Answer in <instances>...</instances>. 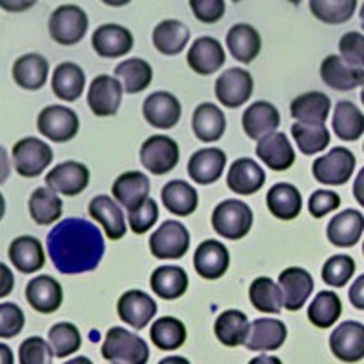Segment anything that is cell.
<instances>
[{"label": "cell", "mask_w": 364, "mask_h": 364, "mask_svg": "<svg viewBox=\"0 0 364 364\" xmlns=\"http://www.w3.org/2000/svg\"><path fill=\"white\" fill-rule=\"evenodd\" d=\"M84 86H86V75L79 64L63 63L55 68L51 77V90L55 97L66 102H73L82 95Z\"/></svg>", "instance_id": "36"}, {"label": "cell", "mask_w": 364, "mask_h": 364, "mask_svg": "<svg viewBox=\"0 0 364 364\" xmlns=\"http://www.w3.org/2000/svg\"><path fill=\"white\" fill-rule=\"evenodd\" d=\"M115 77L126 93H141L154 80V68L142 58H128L115 66Z\"/></svg>", "instance_id": "43"}, {"label": "cell", "mask_w": 364, "mask_h": 364, "mask_svg": "<svg viewBox=\"0 0 364 364\" xmlns=\"http://www.w3.org/2000/svg\"><path fill=\"white\" fill-rule=\"evenodd\" d=\"M188 273L178 266H159L149 277V286L157 297L175 301L188 290Z\"/></svg>", "instance_id": "37"}, {"label": "cell", "mask_w": 364, "mask_h": 364, "mask_svg": "<svg viewBox=\"0 0 364 364\" xmlns=\"http://www.w3.org/2000/svg\"><path fill=\"white\" fill-rule=\"evenodd\" d=\"M87 26L90 21L82 8L75 4H63L51 13L50 35L58 44L75 46L84 38Z\"/></svg>", "instance_id": "4"}, {"label": "cell", "mask_w": 364, "mask_h": 364, "mask_svg": "<svg viewBox=\"0 0 364 364\" xmlns=\"http://www.w3.org/2000/svg\"><path fill=\"white\" fill-rule=\"evenodd\" d=\"M364 232V217L357 210H344L330 220L326 237L337 248H350L360 240Z\"/></svg>", "instance_id": "24"}, {"label": "cell", "mask_w": 364, "mask_h": 364, "mask_svg": "<svg viewBox=\"0 0 364 364\" xmlns=\"http://www.w3.org/2000/svg\"><path fill=\"white\" fill-rule=\"evenodd\" d=\"M37 128L42 136L53 142H68L77 136L80 128L79 117L66 106H48L37 119Z\"/></svg>", "instance_id": "7"}, {"label": "cell", "mask_w": 364, "mask_h": 364, "mask_svg": "<svg viewBox=\"0 0 364 364\" xmlns=\"http://www.w3.org/2000/svg\"><path fill=\"white\" fill-rule=\"evenodd\" d=\"M364 277L363 275H359L357 277V281L353 282V286L350 288V301H352L353 306L357 308V310H363L364 308V301H363V288H364Z\"/></svg>", "instance_id": "57"}, {"label": "cell", "mask_w": 364, "mask_h": 364, "mask_svg": "<svg viewBox=\"0 0 364 364\" xmlns=\"http://www.w3.org/2000/svg\"><path fill=\"white\" fill-rule=\"evenodd\" d=\"M282 290V306L290 311L301 310L314 291V277L304 268H288L279 275Z\"/></svg>", "instance_id": "15"}, {"label": "cell", "mask_w": 364, "mask_h": 364, "mask_svg": "<svg viewBox=\"0 0 364 364\" xmlns=\"http://www.w3.org/2000/svg\"><path fill=\"white\" fill-rule=\"evenodd\" d=\"M213 331L219 343H223L224 346H240L246 343V337L250 333V321L242 311L226 310L217 317Z\"/></svg>", "instance_id": "39"}, {"label": "cell", "mask_w": 364, "mask_h": 364, "mask_svg": "<svg viewBox=\"0 0 364 364\" xmlns=\"http://www.w3.org/2000/svg\"><path fill=\"white\" fill-rule=\"evenodd\" d=\"M46 184L48 188L66 195V197H77L90 184V170L80 162H63L46 175Z\"/></svg>", "instance_id": "16"}, {"label": "cell", "mask_w": 364, "mask_h": 364, "mask_svg": "<svg viewBox=\"0 0 364 364\" xmlns=\"http://www.w3.org/2000/svg\"><path fill=\"white\" fill-rule=\"evenodd\" d=\"M159 219V206L154 199H146L136 210L128 211V224L132 232L136 235H142L154 226Z\"/></svg>", "instance_id": "53"}, {"label": "cell", "mask_w": 364, "mask_h": 364, "mask_svg": "<svg viewBox=\"0 0 364 364\" xmlns=\"http://www.w3.org/2000/svg\"><path fill=\"white\" fill-rule=\"evenodd\" d=\"M29 215L38 226H50L63 217V199L51 188H37L29 197Z\"/></svg>", "instance_id": "41"}, {"label": "cell", "mask_w": 364, "mask_h": 364, "mask_svg": "<svg viewBox=\"0 0 364 364\" xmlns=\"http://www.w3.org/2000/svg\"><path fill=\"white\" fill-rule=\"evenodd\" d=\"M333 129L343 141H359L364 133L363 112L350 100H341L333 109Z\"/></svg>", "instance_id": "42"}, {"label": "cell", "mask_w": 364, "mask_h": 364, "mask_svg": "<svg viewBox=\"0 0 364 364\" xmlns=\"http://www.w3.org/2000/svg\"><path fill=\"white\" fill-rule=\"evenodd\" d=\"M100 352L108 363L115 364H144L149 359V348L144 339L119 326L109 328Z\"/></svg>", "instance_id": "2"}, {"label": "cell", "mask_w": 364, "mask_h": 364, "mask_svg": "<svg viewBox=\"0 0 364 364\" xmlns=\"http://www.w3.org/2000/svg\"><path fill=\"white\" fill-rule=\"evenodd\" d=\"M360 178H363V173L359 175V184L355 182V188H353V193H355V199L359 200V204H363V197H360Z\"/></svg>", "instance_id": "59"}, {"label": "cell", "mask_w": 364, "mask_h": 364, "mask_svg": "<svg viewBox=\"0 0 364 364\" xmlns=\"http://www.w3.org/2000/svg\"><path fill=\"white\" fill-rule=\"evenodd\" d=\"M26 324L24 311L15 302H2L0 304V337L13 339L22 331Z\"/></svg>", "instance_id": "52"}, {"label": "cell", "mask_w": 364, "mask_h": 364, "mask_svg": "<svg viewBox=\"0 0 364 364\" xmlns=\"http://www.w3.org/2000/svg\"><path fill=\"white\" fill-rule=\"evenodd\" d=\"M355 273V261L350 255H333L323 266V281L333 288H343Z\"/></svg>", "instance_id": "50"}, {"label": "cell", "mask_w": 364, "mask_h": 364, "mask_svg": "<svg viewBox=\"0 0 364 364\" xmlns=\"http://www.w3.org/2000/svg\"><path fill=\"white\" fill-rule=\"evenodd\" d=\"M226 46L239 63H253L261 53V35L253 26L235 24L226 35Z\"/></svg>", "instance_id": "35"}, {"label": "cell", "mask_w": 364, "mask_h": 364, "mask_svg": "<svg viewBox=\"0 0 364 364\" xmlns=\"http://www.w3.org/2000/svg\"><path fill=\"white\" fill-rule=\"evenodd\" d=\"M195 272L208 281H217L224 277L230 268V252L219 240H203L193 255Z\"/></svg>", "instance_id": "17"}, {"label": "cell", "mask_w": 364, "mask_h": 364, "mask_svg": "<svg viewBox=\"0 0 364 364\" xmlns=\"http://www.w3.org/2000/svg\"><path fill=\"white\" fill-rule=\"evenodd\" d=\"M142 115L154 128L171 129L181 120V102L168 91H155L142 104Z\"/></svg>", "instance_id": "13"}, {"label": "cell", "mask_w": 364, "mask_h": 364, "mask_svg": "<svg viewBox=\"0 0 364 364\" xmlns=\"http://www.w3.org/2000/svg\"><path fill=\"white\" fill-rule=\"evenodd\" d=\"M255 154L273 171L290 170L295 162V151L288 136L279 132H273L259 139Z\"/></svg>", "instance_id": "21"}, {"label": "cell", "mask_w": 364, "mask_h": 364, "mask_svg": "<svg viewBox=\"0 0 364 364\" xmlns=\"http://www.w3.org/2000/svg\"><path fill=\"white\" fill-rule=\"evenodd\" d=\"M191 128L199 141L217 142L219 139H223L224 132H226V117L215 104L203 102L193 112Z\"/></svg>", "instance_id": "30"}, {"label": "cell", "mask_w": 364, "mask_h": 364, "mask_svg": "<svg viewBox=\"0 0 364 364\" xmlns=\"http://www.w3.org/2000/svg\"><path fill=\"white\" fill-rule=\"evenodd\" d=\"M26 299L37 314H55L63 306V286L50 275H38L26 286Z\"/></svg>", "instance_id": "22"}, {"label": "cell", "mask_w": 364, "mask_h": 364, "mask_svg": "<svg viewBox=\"0 0 364 364\" xmlns=\"http://www.w3.org/2000/svg\"><path fill=\"white\" fill-rule=\"evenodd\" d=\"M91 219H95L100 226L104 228V232L108 235L109 240H120L126 235V220L124 211L120 210L119 204L108 197V195H99L90 200L87 206Z\"/></svg>", "instance_id": "25"}, {"label": "cell", "mask_w": 364, "mask_h": 364, "mask_svg": "<svg viewBox=\"0 0 364 364\" xmlns=\"http://www.w3.org/2000/svg\"><path fill=\"white\" fill-rule=\"evenodd\" d=\"M226 168V154L219 148H204L195 151L188 162V173L197 184H213Z\"/></svg>", "instance_id": "27"}, {"label": "cell", "mask_w": 364, "mask_h": 364, "mask_svg": "<svg viewBox=\"0 0 364 364\" xmlns=\"http://www.w3.org/2000/svg\"><path fill=\"white\" fill-rule=\"evenodd\" d=\"M151 255L157 259H181L190 250V232L178 220H166L149 239Z\"/></svg>", "instance_id": "8"}, {"label": "cell", "mask_w": 364, "mask_h": 364, "mask_svg": "<svg viewBox=\"0 0 364 364\" xmlns=\"http://www.w3.org/2000/svg\"><path fill=\"white\" fill-rule=\"evenodd\" d=\"M211 226L224 239L240 240L253 226L252 208L237 199L223 200L211 213Z\"/></svg>", "instance_id": "3"}, {"label": "cell", "mask_w": 364, "mask_h": 364, "mask_svg": "<svg viewBox=\"0 0 364 364\" xmlns=\"http://www.w3.org/2000/svg\"><path fill=\"white\" fill-rule=\"evenodd\" d=\"M48 255L64 275L93 272L102 261L106 242L95 224L82 217H70L48 233Z\"/></svg>", "instance_id": "1"}, {"label": "cell", "mask_w": 364, "mask_h": 364, "mask_svg": "<svg viewBox=\"0 0 364 364\" xmlns=\"http://www.w3.org/2000/svg\"><path fill=\"white\" fill-rule=\"evenodd\" d=\"M355 0H311L310 9L314 17L326 24H343L353 17Z\"/></svg>", "instance_id": "48"}, {"label": "cell", "mask_w": 364, "mask_h": 364, "mask_svg": "<svg viewBox=\"0 0 364 364\" xmlns=\"http://www.w3.org/2000/svg\"><path fill=\"white\" fill-rule=\"evenodd\" d=\"M8 255L11 264L21 273H35L46 262L44 248H42L41 240L31 235H22L11 240Z\"/></svg>", "instance_id": "34"}, {"label": "cell", "mask_w": 364, "mask_h": 364, "mask_svg": "<svg viewBox=\"0 0 364 364\" xmlns=\"http://www.w3.org/2000/svg\"><path fill=\"white\" fill-rule=\"evenodd\" d=\"M178 144L166 135H154L141 146V162L154 175H166L178 164Z\"/></svg>", "instance_id": "9"}, {"label": "cell", "mask_w": 364, "mask_h": 364, "mask_svg": "<svg viewBox=\"0 0 364 364\" xmlns=\"http://www.w3.org/2000/svg\"><path fill=\"white\" fill-rule=\"evenodd\" d=\"M122 95H124V87L120 80L113 79L109 75H99L90 84L87 104L93 115L112 117L119 112Z\"/></svg>", "instance_id": "11"}, {"label": "cell", "mask_w": 364, "mask_h": 364, "mask_svg": "<svg viewBox=\"0 0 364 364\" xmlns=\"http://www.w3.org/2000/svg\"><path fill=\"white\" fill-rule=\"evenodd\" d=\"M190 6L197 21L204 22V24L219 22L226 13V4L223 0H191Z\"/></svg>", "instance_id": "56"}, {"label": "cell", "mask_w": 364, "mask_h": 364, "mask_svg": "<svg viewBox=\"0 0 364 364\" xmlns=\"http://www.w3.org/2000/svg\"><path fill=\"white\" fill-rule=\"evenodd\" d=\"M250 301L261 314H281L282 290L269 277H257L250 284Z\"/></svg>", "instance_id": "46"}, {"label": "cell", "mask_w": 364, "mask_h": 364, "mask_svg": "<svg viewBox=\"0 0 364 364\" xmlns=\"http://www.w3.org/2000/svg\"><path fill=\"white\" fill-rule=\"evenodd\" d=\"M48 73H50V64L38 53L22 55L13 64V80L22 90H41L48 80Z\"/></svg>", "instance_id": "33"}, {"label": "cell", "mask_w": 364, "mask_h": 364, "mask_svg": "<svg viewBox=\"0 0 364 364\" xmlns=\"http://www.w3.org/2000/svg\"><path fill=\"white\" fill-rule=\"evenodd\" d=\"M331 353L343 363H357L364 357V326L357 321H344L331 331Z\"/></svg>", "instance_id": "12"}, {"label": "cell", "mask_w": 364, "mask_h": 364, "mask_svg": "<svg viewBox=\"0 0 364 364\" xmlns=\"http://www.w3.org/2000/svg\"><path fill=\"white\" fill-rule=\"evenodd\" d=\"M355 170V155L346 148H333L311 166L315 181L326 186H343Z\"/></svg>", "instance_id": "6"}, {"label": "cell", "mask_w": 364, "mask_h": 364, "mask_svg": "<svg viewBox=\"0 0 364 364\" xmlns=\"http://www.w3.org/2000/svg\"><path fill=\"white\" fill-rule=\"evenodd\" d=\"M279 124H281V113L266 100L252 104L242 115V129L253 141H259L264 135L273 133Z\"/></svg>", "instance_id": "29"}, {"label": "cell", "mask_w": 364, "mask_h": 364, "mask_svg": "<svg viewBox=\"0 0 364 364\" xmlns=\"http://www.w3.org/2000/svg\"><path fill=\"white\" fill-rule=\"evenodd\" d=\"M55 350L51 343H46L42 337H29L21 344L18 360L21 364H51Z\"/></svg>", "instance_id": "51"}, {"label": "cell", "mask_w": 364, "mask_h": 364, "mask_svg": "<svg viewBox=\"0 0 364 364\" xmlns=\"http://www.w3.org/2000/svg\"><path fill=\"white\" fill-rule=\"evenodd\" d=\"M91 46L99 57L117 58L133 50V35L128 28L119 24H104L95 29Z\"/></svg>", "instance_id": "19"}, {"label": "cell", "mask_w": 364, "mask_h": 364, "mask_svg": "<svg viewBox=\"0 0 364 364\" xmlns=\"http://www.w3.org/2000/svg\"><path fill=\"white\" fill-rule=\"evenodd\" d=\"M331 109L330 97L321 91H310L291 100L290 113L301 124H324Z\"/></svg>", "instance_id": "32"}, {"label": "cell", "mask_w": 364, "mask_h": 364, "mask_svg": "<svg viewBox=\"0 0 364 364\" xmlns=\"http://www.w3.org/2000/svg\"><path fill=\"white\" fill-rule=\"evenodd\" d=\"M149 337L159 350L171 352L186 343V326L177 317H161L149 330Z\"/></svg>", "instance_id": "45"}, {"label": "cell", "mask_w": 364, "mask_h": 364, "mask_svg": "<svg viewBox=\"0 0 364 364\" xmlns=\"http://www.w3.org/2000/svg\"><path fill=\"white\" fill-rule=\"evenodd\" d=\"M11 155L15 170L24 178H33L41 175L53 161V151L50 146L35 136H26L18 141L13 146Z\"/></svg>", "instance_id": "5"}, {"label": "cell", "mask_w": 364, "mask_h": 364, "mask_svg": "<svg viewBox=\"0 0 364 364\" xmlns=\"http://www.w3.org/2000/svg\"><path fill=\"white\" fill-rule=\"evenodd\" d=\"M288 337V328L279 318H255L250 324V336L245 346L250 352H273L284 344Z\"/></svg>", "instance_id": "18"}, {"label": "cell", "mask_w": 364, "mask_h": 364, "mask_svg": "<svg viewBox=\"0 0 364 364\" xmlns=\"http://www.w3.org/2000/svg\"><path fill=\"white\" fill-rule=\"evenodd\" d=\"M291 135L302 155L321 154L330 144V132L324 124H297L291 126Z\"/></svg>", "instance_id": "47"}, {"label": "cell", "mask_w": 364, "mask_h": 364, "mask_svg": "<svg viewBox=\"0 0 364 364\" xmlns=\"http://www.w3.org/2000/svg\"><path fill=\"white\" fill-rule=\"evenodd\" d=\"M48 337L55 350V357H60V359L79 352L80 344H82L79 328L71 323H58L51 326Z\"/></svg>", "instance_id": "49"}, {"label": "cell", "mask_w": 364, "mask_h": 364, "mask_svg": "<svg viewBox=\"0 0 364 364\" xmlns=\"http://www.w3.org/2000/svg\"><path fill=\"white\" fill-rule=\"evenodd\" d=\"M186 60L195 73L206 77L226 64V51L217 38L199 37L191 44Z\"/></svg>", "instance_id": "20"}, {"label": "cell", "mask_w": 364, "mask_h": 364, "mask_svg": "<svg viewBox=\"0 0 364 364\" xmlns=\"http://www.w3.org/2000/svg\"><path fill=\"white\" fill-rule=\"evenodd\" d=\"M343 314V301L333 291H318L308 308V318L315 328H331Z\"/></svg>", "instance_id": "44"}, {"label": "cell", "mask_w": 364, "mask_h": 364, "mask_svg": "<svg viewBox=\"0 0 364 364\" xmlns=\"http://www.w3.org/2000/svg\"><path fill=\"white\" fill-rule=\"evenodd\" d=\"M341 206V197L336 191L330 190H317L311 193L310 200H308V210H310L314 219H321V217L328 215L330 211H336Z\"/></svg>", "instance_id": "55"}, {"label": "cell", "mask_w": 364, "mask_h": 364, "mask_svg": "<svg viewBox=\"0 0 364 364\" xmlns=\"http://www.w3.org/2000/svg\"><path fill=\"white\" fill-rule=\"evenodd\" d=\"M162 204L170 213L178 217L191 215L199 206V193L184 181H170L161 191Z\"/></svg>", "instance_id": "38"}, {"label": "cell", "mask_w": 364, "mask_h": 364, "mask_svg": "<svg viewBox=\"0 0 364 364\" xmlns=\"http://www.w3.org/2000/svg\"><path fill=\"white\" fill-rule=\"evenodd\" d=\"M321 77L331 90L350 91L363 86L364 73L360 68L346 64L339 55H328L321 64Z\"/></svg>", "instance_id": "28"}, {"label": "cell", "mask_w": 364, "mask_h": 364, "mask_svg": "<svg viewBox=\"0 0 364 364\" xmlns=\"http://www.w3.org/2000/svg\"><path fill=\"white\" fill-rule=\"evenodd\" d=\"M253 93V77L250 71L230 68L215 82V97L223 106L230 109L240 108L248 102Z\"/></svg>", "instance_id": "10"}, {"label": "cell", "mask_w": 364, "mask_h": 364, "mask_svg": "<svg viewBox=\"0 0 364 364\" xmlns=\"http://www.w3.org/2000/svg\"><path fill=\"white\" fill-rule=\"evenodd\" d=\"M154 46L162 55H178L190 42V28L184 22L162 21L154 29Z\"/></svg>", "instance_id": "40"}, {"label": "cell", "mask_w": 364, "mask_h": 364, "mask_svg": "<svg viewBox=\"0 0 364 364\" xmlns=\"http://www.w3.org/2000/svg\"><path fill=\"white\" fill-rule=\"evenodd\" d=\"M266 204L273 217L281 220H294L297 219L302 210L301 191L294 184L279 182L269 188L268 195H266Z\"/></svg>", "instance_id": "31"}, {"label": "cell", "mask_w": 364, "mask_h": 364, "mask_svg": "<svg viewBox=\"0 0 364 364\" xmlns=\"http://www.w3.org/2000/svg\"><path fill=\"white\" fill-rule=\"evenodd\" d=\"M149 178L142 171H126L115 178L112 195L128 211L136 210L149 195Z\"/></svg>", "instance_id": "26"}, {"label": "cell", "mask_w": 364, "mask_h": 364, "mask_svg": "<svg viewBox=\"0 0 364 364\" xmlns=\"http://www.w3.org/2000/svg\"><path fill=\"white\" fill-rule=\"evenodd\" d=\"M117 314L124 324L142 330L157 314V302L142 290H129L120 295L117 302Z\"/></svg>", "instance_id": "14"}, {"label": "cell", "mask_w": 364, "mask_h": 364, "mask_svg": "<svg viewBox=\"0 0 364 364\" xmlns=\"http://www.w3.org/2000/svg\"><path fill=\"white\" fill-rule=\"evenodd\" d=\"M339 51L341 58L344 63L350 64L353 68H360L363 70L364 64V37L363 33L357 31H350L344 35L339 41Z\"/></svg>", "instance_id": "54"}, {"label": "cell", "mask_w": 364, "mask_h": 364, "mask_svg": "<svg viewBox=\"0 0 364 364\" xmlns=\"http://www.w3.org/2000/svg\"><path fill=\"white\" fill-rule=\"evenodd\" d=\"M0 269H2V290H0V297H6V295L11 294L13 290V275L6 264H0Z\"/></svg>", "instance_id": "58"}, {"label": "cell", "mask_w": 364, "mask_h": 364, "mask_svg": "<svg viewBox=\"0 0 364 364\" xmlns=\"http://www.w3.org/2000/svg\"><path fill=\"white\" fill-rule=\"evenodd\" d=\"M228 188L237 195H248L257 193L264 186L266 173L261 166L257 164L253 159L242 157L237 159L232 164V168L228 170Z\"/></svg>", "instance_id": "23"}]
</instances>
